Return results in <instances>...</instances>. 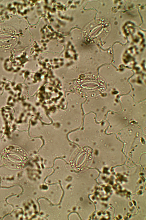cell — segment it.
<instances>
[{
    "label": "cell",
    "mask_w": 146,
    "mask_h": 220,
    "mask_svg": "<svg viewBox=\"0 0 146 220\" xmlns=\"http://www.w3.org/2000/svg\"><path fill=\"white\" fill-rule=\"evenodd\" d=\"M1 157L5 165L10 168L20 169L27 164L28 157L21 148L15 145L6 147L3 150Z\"/></svg>",
    "instance_id": "obj_1"
}]
</instances>
